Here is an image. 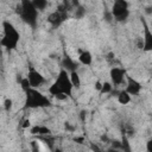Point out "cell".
Listing matches in <instances>:
<instances>
[{"mask_svg": "<svg viewBox=\"0 0 152 152\" xmlns=\"http://www.w3.org/2000/svg\"><path fill=\"white\" fill-rule=\"evenodd\" d=\"M112 91V84L109 82H104L102 84V89H101V94H107V93H110Z\"/></svg>", "mask_w": 152, "mask_h": 152, "instance_id": "20", "label": "cell"}, {"mask_svg": "<svg viewBox=\"0 0 152 152\" xmlns=\"http://www.w3.org/2000/svg\"><path fill=\"white\" fill-rule=\"evenodd\" d=\"M118 101H119V103H121V104H127V103H129V101H131V95H129L126 90H122V91H120L119 95H118Z\"/></svg>", "mask_w": 152, "mask_h": 152, "instance_id": "14", "label": "cell"}, {"mask_svg": "<svg viewBox=\"0 0 152 152\" xmlns=\"http://www.w3.org/2000/svg\"><path fill=\"white\" fill-rule=\"evenodd\" d=\"M17 13L20 18L31 27H36L37 18H38V10L33 6L32 1L23 0L17 5Z\"/></svg>", "mask_w": 152, "mask_h": 152, "instance_id": "1", "label": "cell"}, {"mask_svg": "<svg viewBox=\"0 0 152 152\" xmlns=\"http://www.w3.org/2000/svg\"><path fill=\"white\" fill-rule=\"evenodd\" d=\"M109 75H110V80L114 84H121L124 81V77H125V70L121 68L114 66L110 69Z\"/></svg>", "mask_w": 152, "mask_h": 152, "instance_id": "10", "label": "cell"}, {"mask_svg": "<svg viewBox=\"0 0 152 152\" xmlns=\"http://www.w3.org/2000/svg\"><path fill=\"white\" fill-rule=\"evenodd\" d=\"M145 12H146V13H148V14H150V13H152V7H146V11H145Z\"/></svg>", "mask_w": 152, "mask_h": 152, "instance_id": "29", "label": "cell"}, {"mask_svg": "<svg viewBox=\"0 0 152 152\" xmlns=\"http://www.w3.org/2000/svg\"><path fill=\"white\" fill-rule=\"evenodd\" d=\"M106 152H119V151H118V150H114V148H113V150H108V151H106Z\"/></svg>", "mask_w": 152, "mask_h": 152, "instance_id": "30", "label": "cell"}, {"mask_svg": "<svg viewBox=\"0 0 152 152\" xmlns=\"http://www.w3.org/2000/svg\"><path fill=\"white\" fill-rule=\"evenodd\" d=\"M146 148H147V152H152V139H150L146 144Z\"/></svg>", "mask_w": 152, "mask_h": 152, "instance_id": "24", "label": "cell"}, {"mask_svg": "<svg viewBox=\"0 0 152 152\" xmlns=\"http://www.w3.org/2000/svg\"><path fill=\"white\" fill-rule=\"evenodd\" d=\"M48 91H49V93H50L51 95H53L55 97H57L58 95H61V94H63V93H62V90L59 89V87H58V86H57V84H56L55 82H53V83H52V84H51V86L49 87V89H48ZM64 95H65V94H64Z\"/></svg>", "mask_w": 152, "mask_h": 152, "instance_id": "16", "label": "cell"}, {"mask_svg": "<svg viewBox=\"0 0 152 152\" xmlns=\"http://www.w3.org/2000/svg\"><path fill=\"white\" fill-rule=\"evenodd\" d=\"M74 141L78 142V144H82V142L84 141V138H83V137H77V138H75V139H74Z\"/></svg>", "mask_w": 152, "mask_h": 152, "instance_id": "26", "label": "cell"}, {"mask_svg": "<svg viewBox=\"0 0 152 152\" xmlns=\"http://www.w3.org/2000/svg\"><path fill=\"white\" fill-rule=\"evenodd\" d=\"M2 30H4V34H2L0 44L7 50H14L20 39L19 32L13 26V24H11L8 20L2 21Z\"/></svg>", "mask_w": 152, "mask_h": 152, "instance_id": "2", "label": "cell"}, {"mask_svg": "<svg viewBox=\"0 0 152 152\" xmlns=\"http://www.w3.org/2000/svg\"><path fill=\"white\" fill-rule=\"evenodd\" d=\"M78 61L81 64L83 65H90L91 62H93V56L89 51L84 50V51H81L80 52V56H78Z\"/></svg>", "mask_w": 152, "mask_h": 152, "instance_id": "12", "label": "cell"}, {"mask_svg": "<svg viewBox=\"0 0 152 152\" xmlns=\"http://www.w3.org/2000/svg\"><path fill=\"white\" fill-rule=\"evenodd\" d=\"M33 6L38 10V11H43L45 10V7L48 6V1L46 0H33Z\"/></svg>", "mask_w": 152, "mask_h": 152, "instance_id": "17", "label": "cell"}, {"mask_svg": "<svg viewBox=\"0 0 152 152\" xmlns=\"http://www.w3.org/2000/svg\"><path fill=\"white\" fill-rule=\"evenodd\" d=\"M12 100L11 99H6L5 100V102H4V108H5V110H7V112H10L11 109H12Z\"/></svg>", "mask_w": 152, "mask_h": 152, "instance_id": "22", "label": "cell"}, {"mask_svg": "<svg viewBox=\"0 0 152 152\" xmlns=\"http://www.w3.org/2000/svg\"><path fill=\"white\" fill-rule=\"evenodd\" d=\"M112 14L116 21H125L129 15L128 2L125 0H116L112 7Z\"/></svg>", "mask_w": 152, "mask_h": 152, "instance_id": "5", "label": "cell"}, {"mask_svg": "<svg viewBox=\"0 0 152 152\" xmlns=\"http://www.w3.org/2000/svg\"><path fill=\"white\" fill-rule=\"evenodd\" d=\"M55 83L59 87V89L62 90L63 94H65L66 96H71L74 86H72V83H71L70 75L68 74L66 70H64V69H61V70H59L58 76H57Z\"/></svg>", "mask_w": 152, "mask_h": 152, "instance_id": "4", "label": "cell"}, {"mask_svg": "<svg viewBox=\"0 0 152 152\" xmlns=\"http://www.w3.org/2000/svg\"><path fill=\"white\" fill-rule=\"evenodd\" d=\"M26 77L28 78L30 84H31V87H32V88H37V87L42 86V84L45 82L44 76H43L39 71H37L33 66H30V69H28V72H27V76H26Z\"/></svg>", "mask_w": 152, "mask_h": 152, "instance_id": "6", "label": "cell"}, {"mask_svg": "<svg viewBox=\"0 0 152 152\" xmlns=\"http://www.w3.org/2000/svg\"><path fill=\"white\" fill-rule=\"evenodd\" d=\"M34 152H38V151H37V150H36V151H34Z\"/></svg>", "mask_w": 152, "mask_h": 152, "instance_id": "31", "label": "cell"}, {"mask_svg": "<svg viewBox=\"0 0 152 152\" xmlns=\"http://www.w3.org/2000/svg\"><path fill=\"white\" fill-rule=\"evenodd\" d=\"M77 68H78V63L75 62L70 56L65 55L62 59V69L66 70L68 72H74V71H77Z\"/></svg>", "mask_w": 152, "mask_h": 152, "instance_id": "11", "label": "cell"}, {"mask_svg": "<svg viewBox=\"0 0 152 152\" xmlns=\"http://www.w3.org/2000/svg\"><path fill=\"white\" fill-rule=\"evenodd\" d=\"M90 148H91L94 152H101V150H100L95 144H90Z\"/></svg>", "mask_w": 152, "mask_h": 152, "instance_id": "25", "label": "cell"}, {"mask_svg": "<svg viewBox=\"0 0 152 152\" xmlns=\"http://www.w3.org/2000/svg\"><path fill=\"white\" fill-rule=\"evenodd\" d=\"M25 93H26V101H25L26 108H43L51 106L50 100L40 91H38L36 88H30Z\"/></svg>", "mask_w": 152, "mask_h": 152, "instance_id": "3", "label": "cell"}, {"mask_svg": "<svg viewBox=\"0 0 152 152\" xmlns=\"http://www.w3.org/2000/svg\"><path fill=\"white\" fill-rule=\"evenodd\" d=\"M122 152H132V150H131V145H129V142H128V139L124 135L122 137Z\"/></svg>", "mask_w": 152, "mask_h": 152, "instance_id": "19", "label": "cell"}, {"mask_svg": "<svg viewBox=\"0 0 152 152\" xmlns=\"http://www.w3.org/2000/svg\"><path fill=\"white\" fill-rule=\"evenodd\" d=\"M70 80H71V83L75 88H80L81 87V78H80V75L77 71H74V72H70Z\"/></svg>", "mask_w": 152, "mask_h": 152, "instance_id": "15", "label": "cell"}, {"mask_svg": "<svg viewBox=\"0 0 152 152\" xmlns=\"http://www.w3.org/2000/svg\"><path fill=\"white\" fill-rule=\"evenodd\" d=\"M65 128H68V129H70V131H74V127H71V126L69 125V122H65Z\"/></svg>", "mask_w": 152, "mask_h": 152, "instance_id": "28", "label": "cell"}, {"mask_svg": "<svg viewBox=\"0 0 152 152\" xmlns=\"http://www.w3.org/2000/svg\"><path fill=\"white\" fill-rule=\"evenodd\" d=\"M84 14H86V10H84L83 7L80 6V7L76 8V11H75V17H76V18H82Z\"/></svg>", "mask_w": 152, "mask_h": 152, "instance_id": "21", "label": "cell"}, {"mask_svg": "<svg viewBox=\"0 0 152 152\" xmlns=\"http://www.w3.org/2000/svg\"><path fill=\"white\" fill-rule=\"evenodd\" d=\"M20 86H21V88H23V90H24V91H27L30 88H32V87H31V84H30V81H28V78H27V77L20 78Z\"/></svg>", "mask_w": 152, "mask_h": 152, "instance_id": "18", "label": "cell"}, {"mask_svg": "<svg viewBox=\"0 0 152 152\" xmlns=\"http://www.w3.org/2000/svg\"><path fill=\"white\" fill-rule=\"evenodd\" d=\"M27 127H30V120H25V121H24L23 128H27Z\"/></svg>", "mask_w": 152, "mask_h": 152, "instance_id": "27", "label": "cell"}, {"mask_svg": "<svg viewBox=\"0 0 152 152\" xmlns=\"http://www.w3.org/2000/svg\"><path fill=\"white\" fill-rule=\"evenodd\" d=\"M66 17H68V14H63V13H61V12H58V11H55V12H52V13L49 14L48 21H49L53 27H56V26H59V25L66 19Z\"/></svg>", "mask_w": 152, "mask_h": 152, "instance_id": "9", "label": "cell"}, {"mask_svg": "<svg viewBox=\"0 0 152 152\" xmlns=\"http://www.w3.org/2000/svg\"><path fill=\"white\" fill-rule=\"evenodd\" d=\"M102 84H103V83H101L100 81H96V82H95V89L99 90V91H101V89H102Z\"/></svg>", "mask_w": 152, "mask_h": 152, "instance_id": "23", "label": "cell"}, {"mask_svg": "<svg viewBox=\"0 0 152 152\" xmlns=\"http://www.w3.org/2000/svg\"><path fill=\"white\" fill-rule=\"evenodd\" d=\"M126 91L129 95H138L141 91V84L134 80L131 76H127V86H126Z\"/></svg>", "mask_w": 152, "mask_h": 152, "instance_id": "8", "label": "cell"}, {"mask_svg": "<svg viewBox=\"0 0 152 152\" xmlns=\"http://www.w3.org/2000/svg\"><path fill=\"white\" fill-rule=\"evenodd\" d=\"M141 23L144 26V38H142L144 48H142V50L145 52H148V51H152V31L150 30V27L144 18H141Z\"/></svg>", "mask_w": 152, "mask_h": 152, "instance_id": "7", "label": "cell"}, {"mask_svg": "<svg viewBox=\"0 0 152 152\" xmlns=\"http://www.w3.org/2000/svg\"><path fill=\"white\" fill-rule=\"evenodd\" d=\"M51 133L50 128L46 126H34L31 128V134H38V135H49Z\"/></svg>", "mask_w": 152, "mask_h": 152, "instance_id": "13", "label": "cell"}]
</instances>
